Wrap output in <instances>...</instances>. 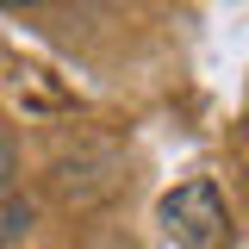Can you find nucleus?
Returning <instances> with one entry per match:
<instances>
[{"label": "nucleus", "instance_id": "obj_3", "mask_svg": "<svg viewBox=\"0 0 249 249\" xmlns=\"http://www.w3.org/2000/svg\"><path fill=\"white\" fill-rule=\"evenodd\" d=\"M0 6H37V0H0Z\"/></svg>", "mask_w": 249, "mask_h": 249}, {"label": "nucleus", "instance_id": "obj_1", "mask_svg": "<svg viewBox=\"0 0 249 249\" xmlns=\"http://www.w3.org/2000/svg\"><path fill=\"white\" fill-rule=\"evenodd\" d=\"M162 231L175 237L181 249H231V212H224V193L218 181L193 175L175 193H162Z\"/></svg>", "mask_w": 249, "mask_h": 249}, {"label": "nucleus", "instance_id": "obj_2", "mask_svg": "<svg viewBox=\"0 0 249 249\" xmlns=\"http://www.w3.org/2000/svg\"><path fill=\"white\" fill-rule=\"evenodd\" d=\"M13 181V143H6V137H0V187Z\"/></svg>", "mask_w": 249, "mask_h": 249}]
</instances>
